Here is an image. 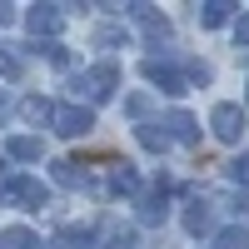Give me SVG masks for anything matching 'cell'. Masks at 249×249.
<instances>
[{"label": "cell", "instance_id": "1", "mask_svg": "<svg viewBox=\"0 0 249 249\" xmlns=\"http://www.w3.org/2000/svg\"><path fill=\"white\" fill-rule=\"evenodd\" d=\"M70 90H75V105L85 100V110H90V105H105V100L120 90V65H115V60H100V65L80 70V75L70 80Z\"/></svg>", "mask_w": 249, "mask_h": 249}, {"label": "cell", "instance_id": "2", "mask_svg": "<svg viewBox=\"0 0 249 249\" xmlns=\"http://www.w3.org/2000/svg\"><path fill=\"white\" fill-rule=\"evenodd\" d=\"M45 199H50V190L40 179H30V175H5L0 179V204H25V210H45Z\"/></svg>", "mask_w": 249, "mask_h": 249}, {"label": "cell", "instance_id": "3", "mask_svg": "<svg viewBox=\"0 0 249 249\" xmlns=\"http://www.w3.org/2000/svg\"><path fill=\"white\" fill-rule=\"evenodd\" d=\"M50 130H55V135H65V140H85V135L95 130V115H90L85 105H55Z\"/></svg>", "mask_w": 249, "mask_h": 249}, {"label": "cell", "instance_id": "4", "mask_svg": "<svg viewBox=\"0 0 249 249\" xmlns=\"http://www.w3.org/2000/svg\"><path fill=\"white\" fill-rule=\"evenodd\" d=\"M210 130H214L224 144H234V140L249 130V115H244L239 105H230V100H224V105H214V110H210Z\"/></svg>", "mask_w": 249, "mask_h": 249}, {"label": "cell", "instance_id": "5", "mask_svg": "<svg viewBox=\"0 0 249 249\" xmlns=\"http://www.w3.org/2000/svg\"><path fill=\"white\" fill-rule=\"evenodd\" d=\"M25 30H30L35 40H45V45H50V40H55L60 30H65V10H60V5H30V15H25Z\"/></svg>", "mask_w": 249, "mask_h": 249}, {"label": "cell", "instance_id": "6", "mask_svg": "<svg viewBox=\"0 0 249 249\" xmlns=\"http://www.w3.org/2000/svg\"><path fill=\"white\" fill-rule=\"evenodd\" d=\"M170 214V179H155L150 190H140V224H164Z\"/></svg>", "mask_w": 249, "mask_h": 249}, {"label": "cell", "instance_id": "7", "mask_svg": "<svg viewBox=\"0 0 249 249\" xmlns=\"http://www.w3.org/2000/svg\"><path fill=\"white\" fill-rule=\"evenodd\" d=\"M144 80L150 85H160V95H184L190 90V80H184V70H175V65H164V60H144Z\"/></svg>", "mask_w": 249, "mask_h": 249}, {"label": "cell", "instance_id": "8", "mask_svg": "<svg viewBox=\"0 0 249 249\" xmlns=\"http://www.w3.org/2000/svg\"><path fill=\"white\" fill-rule=\"evenodd\" d=\"M164 135H170V144L175 140L179 144H199V120L190 110H170V115H164Z\"/></svg>", "mask_w": 249, "mask_h": 249}, {"label": "cell", "instance_id": "9", "mask_svg": "<svg viewBox=\"0 0 249 249\" xmlns=\"http://www.w3.org/2000/svg\"><path fill=\"white\" fill-rule=\"evenodd\" d=\"M105 190H110V195H140V190H144V184H140V170H135V164H124V160H115Z\"/></svg>", "mask_w": 249, "mask_h": 249}, {"label": "cell", "instance_id": "10", "mask_svg": "<svg viewBox=\"0 0 249 249\" xmlns=\"http://www.w3.org/2000/svg\"><path fill=\"white\" fill-rule=\"evenodd\" d=\"M234 10H239L234 0H204V5H195V15H199V25H204V30H219Z\"/></svg>", "mask_w": 249, "mask_h": 249}, {"label": "cell", "instance_id": "11", "mask_svg": "<svg viewBox=\"0 0 249 249\" xmlns=\"http://www.w3.org/2000/svg\"><path fill=\"white\" fill-rule=\"evenodd\" d=\"M210 219H214V214H210V199L195 195L190 204H184V230H190V234H204V230H210Z\"/></svg>", "mask_w": 249, "mask_h": 249}, {"label": "cell", "instance_id": "12", "mask_svg": "<svg viewBox=\"0 0 249 249\" xmlns=\"http://www.w3.org/2000/svg\"><path fill=\"white\" fill-rule=\"evenodd\" d=\"M135 140H140L150 155H164V150H170V135H164V124H150V120L135 124Z\"/></svg>", "mask_w": 249, "mask_h": 249}, {"label": "cell", "instance_id": "13", "mask_svg": "<svg viewBox=\"0 0 249 249\" xmlns=\"http://www.w3.org/2000/svg\"><path fill=\"white\" fill-rule=\"evenodd\" d=\"M20 115H25V124H45L55 115V105H50L45 95H25V100H20Z\"/></svg>", "mask_w": 249, "mask_h": 249}, {"label": "cell", "instance_id": "14", "mask_svg": "<svg viewBox=\"0 0 249 249\" xmlns=\"http://www.w3.org/2000/svg\"><path fill=\"white\" fill-rule=\"evenodd\" d=\"M5 155L30 164V160H40V140H35V135H10V140H5Z\"/></svg>", "mask_w": 249, "mask_h": 249}, {"label": "cell", "instance_id": "15", "mask_svg": "<svg viewBox=\"0 0 249 249\" xmlns=\"http://www.w3.org/2000/svg\"><path fill=\"white\" fill-rule=\"evenodd\" d=\"M0 249H40V239L25 224H10V230H0Z\"/></svg>", "mask_w": 249, "mask_h": 249}, {"label": "cell", "instance_id": "16", "mask_svg": "<svg viewBox=\"0 0 249 249\" xmlns=\"http://www.w3.org/2000/svg\"><path fill=\"white\" fill-rule=\"evenodd\" d=\"M95 45L100 50H124V45H130V30H124V25H100L95 30Z\"/></svg>", "mask_w": 249, "mask_h": 249}, {"label": "cell", "instance_id": "17", "mask_svg": "<svg viewBox=\"0 0 249 249\" xmlns=\"http://www.w3.org/2000/svg\"><path fill=\"white\" fill-rule=\"evenodd\" d=\"M0 75H5V80L25 75V55H20V45H0Z\"/></svg>", "mask_w": 249, "mask_h": 249}, {"label": "cell", "instance_id": "18", "mask_svg": "<svg viewBox=\"0 0 249 249\" xmlns=\"http://www.w3.org/2000/svg\"><path fill=\"white\" fill-rule=\"evenodd\" d=\"M95 244V234L90 230H75V224H65V230L55 234V249H90Z\"/></svg>", "mask_w": 249, "mask_h": 249}, {"label": "cell", "instance_id": "19", "mask_svg": "<svg viewBox=\"0 0 249 249\" xmlns=\"http://www.w3.org/2000/svg\"><path fill=\"white\" fill-rule=\"evenodd\" d=\"M214 249H249V230H244V224L219 230V234H214Z\"/></svg>", "mask_w": 249, "mask_h": 249}, {"label": "cell", "instance_id": "20", "mask_svg": "<svg viewBox=\"0 0 249 249\" xmlns=\"http://www.w3.org/2000/svg\"><path fill=\"white\" fill-rule=\"evenodd\" d=\"M55 184H65V190H75V184H85V170H80L75 160H55Z\"/></svg>", "mask_w": 249, "mask_h": 249}, {"label": "cell", "instance_id": "21", "mask_svg": "<svg viewBox=\"0 0 249 249\" xmlns=\"http://www.w3.org/2000/svg\"><path fill=\"white\" fill-rule=\"evenodd\" d=\"M224 179H230V184H244V190H249V155H239V160L224 164Z\"/></svg>", "mask_w": 249, "mask_h": 249}, {"label": "cell", "instance_id": "22", "mask_svg": "<svg viewBox=\"0 0 249 249\" xmlns=\"http://www.w3.org/2000/svg\"><path fill=\"white\" fill-rule=\"evenodd\" d=\"M40 50H45L50 65H70V55H65V45H60V40H50V45H40Z\"/></svg>", "mask_w": 249, "mask_h": 249}, {"label": "cell", "instance_id": "23", "mask_svg": "<svg viewBox=\"0 0 249 249\" xmlns=\"http://www.w3.org/2000/svg\"><path fill=\"white\" fill-rule=\"evenodd\" d=\"M234 40H239V45H249V10L234 20Z\"/></svg>", "mask_w": 249, "mask_h": 249}, {"label": "cell", "instance_id": "24", "mask_svg": "<svg viewBox=\"0 0 249 249\" xmlns=\"http://www.w3.org/2000/svg\"><path fill=\"white\" fill-rule=\"evenodd\" d=\"M124 110H130V115H144V110H150V100H144V95H130V100H124Z\"/></svg>", "mask_w": 249, "mask_h": 249}, {"label": "cell", "instance_id": "25", "mask_svg": "<svg viewBox=\"0 0 249 249\" xmlns=\"http://www.w3.org/2000/svg\"><path fill=\"white\" fill-rule=\"evenodd\" d=\"M15 20V5H5V0H0V25H10Z\"/></svg>", "mask_w": 249, "mask_h": 249}]
</instances>
